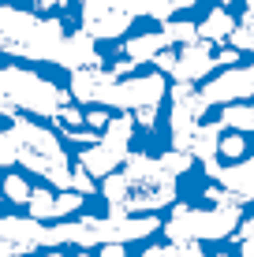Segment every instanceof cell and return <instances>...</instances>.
<instances>
[{
	"instance_id": "cell-1",
	"label": "cell",
	"mask_w": 254,
	"mask_h": 257,
	"mask_svg": "<svg viewBox=\"0 0 254 257\" xmlns=\"http://www.w3.org/2000/svg\"><path fill=\"white\" fill-rule=\"evenodd\" d=\"M176 198V175L161 164V157L127 153L124 172L105 175V201L112 216L127 212H153Z\"/></svg>"
},
{
	"instance_id": "cell-2",
	"label": "cell",
	"mask_w": 254,
	"mask_h": 257,
	"mask_svg": "<svg viewBox=\"0 0 254 257\" xmlns=\"http://www.w3.org/2000/svg\"><path fill=\"white\" fill-rule=\"evenodd\" d=\"M67 30L60 26V19H45V15H30L19 8H0V52L8 56H23V60H52L64 45Z\"/></svg>"
},
{
	"instance_id": "cell-3",
	"label": "cell",
	"mask_w": 254,
	"mask_h": 257,
	"mask_svg": "<svg viewBox=\"0 0 254 257\" xmlns=\"http://www.w3.org/2000/svg\"><path fill=\"white\" fill-rule=\"evenodd\" d=\"M12 131H15V157H19V164H26L34 175L49 179L60 190L71 187V164H67V153L60 149L52 131H45L41 123L19 119V116H12Z\"/></svg>"
},
{
	"instance_id": "cell-4",
	"label": "cell",
	"mask_w": 254,
	"mask_h": 257,
	"mask_svg": "<svg viewBox=\"0 0 254 257\" xmlns=\"http://www.w3.org/2000/svg\"><path fill=\"white\" fill-rule=\"evenodd\" d=\"M161 227V220L157 216H135V212H127V216H82L75 220V224H56L49 227V242L45 246H56V242H78V246H101V242H131V238H142Z\"/></svg>"
},
{
	"instance_id": "cell-5",
	"label": "cell",
	"mask_w": 254,
	"mask_h": 257,
	"mask_svg": "<svg viewBox=\"0 0 254 257\" xmlns=\"http://www.w3.org/2000/svg\"><path fill=\"white\" fill-rule=\"evenodd\" d=\"M0 93L23 112H34V116H56L60 108L67 104V97L60 86L45 82L41 75L23 67H0Z\"/></svg>"
},
{
	"instance_id": "cell-6",
	"label": "cell",
	"mask_w": 254,
	"mask_h": 257,
	"mask_svg": "<svg viewBox=\"0 0 254 257\" xmlns=\"http://www.w3.org/2000/svg\"><path fill=\"white\" fill-rule=\"evenodd\" d=\"M239 227V205H213V209H191L176 205L172 220L164 224L168 238H228Z\"/></svg>"
},
{
	"instance_id": "cell-7",
	"label": "cell",
	"mask_w": 254,
	"mask_h": 257,
	"mask_svg": "<svg viewBox=\"0 0 254 257\" xmlns=\"http://www.w3.org/2000/svg\"><path fill=\"white\" fill-rule=\"evenodd\" d=\"M131 131H135V119L131 116H116L105 123V135L101 142H90V146L78 153V164L98 179V175L116 172L120 164L127 161V146H131Z\"/></svg>"
},
{
	"instance_id": "cell-8",
	"label": "cell",
	"mask_w": 254,
	"mask_h": 257,
	"mask_svg": "<svg viewBox=\"0 0 254 257\" xmlns=\"http://www.w3.org/2000/svg\"><path fill=\"white\" fill-rule=\"evenodd\" d=\"M164 90H168L164 71H150V75H124V78H112V82L105 86V93H101L98 104H105V108L135 112V108H142V104H161Z\"/></svg>"
},
{
	"instance_id": "cell-9",
	"label": "cell",
	"mask_w": 254,
	"mask_h": 257,
	"mask_svg": "<svg viewBox=\"0 0 254 257\" xmlns=\"http://www.w3.org/2000/svg\"><path fill=\"white\" fill-rule=\"evenodd\" d=\"M209 108L202 90H195V82H183L176 78L172 86V146L176 149H191V138L198 131V119Z\"/></svg>"
},
{
	"instance_id": "cell-10",
	"label": "cell",
	"mask_w": 254,
	"mask_h": 257,
	"mask_svg": "<svg viewBox=\"0 0 254 257\" xmlns=\"http://www.w3.org/2000/svg\"><path fill=\"white\" fill-rule=\"evenodd\" d=\"M206 104H232V101H247L254 97V64L250 67H228L202 90Z\"/></svg>"
},
{
	"instance_id": "cell-11",
	"label": "cell",
	"mask_w": 254,
	"mask_h": 257,
	"mask_svg": "<svg viewBox=\"0 0 254 257\" xmlns=\"http://www.w3.org/2000/svg\"><path fill=\"white\" fill-rule=\"evenodd\" d=\"M202 164H206V175H213L221 187H228L232 194H239L243 201L254 198V157H250V161H239V164H228V168L217 161V157H209V161H202Z\"/></svg>"
},
{
	"instance_id": "cell-12",
	"label": "cell",
	"mask_w": 254,
	"mask_h": 257,
	"mask_svg": "<svg viewBox=\"0 0 254 257\" xmlns=\"http://www.w3.org/2000/svg\"><path fill=\"white\" fill-rule=\"evenodd\" d=\"M209 45H213V41H206V38L183 45V52L176 56V67H172V78H183V82H198V78H206L209 71L217 67V56L209 52Z\"/></svg>"
},
{
	"instance_id": "cell-13",
	"label": "cell",
	"mask_w": 254,
	"mask_h": 257,
	"mask_svg": "<svg viewBox=\"0 0 254 257\" xmlns=\"http://www.w3.org/2000/svg\"><path fill=\"white\" fill-rule=\"evenodd\" d=\"M0 238H12L23 250H38L49 242V227L38 216H0Z\"/></svg>"
},
{
	"instance_id": "cell-14",
	"label": "cell",
	"mask_w": 254,
	"mask_h": 257,
	"mask_svg": "<svg viewBox=\"0 0 254 257\" xmlns=\"http://www.w3.org/2000/svg\"><path fill=\"white\" fill-rule=\"evenodd\" d=\"M56 64L60 67H67V71H78V67H98L101 64V56H98V49H94V38L90 34H67L64 38V45H60L56 52Z\"/></svg>"
},
{
	"instance_id": "cell-15",
	"label": "cell",
	"mask_w": 254,
	"mask_h": 257,
	"mask_svg": "<svg viewBox=\"0 0 254 257\" xmlns=\"http://www.w3.org/2000/svg\"><path fill=\"white\" fill-rule=\"evenodd\" d=\"M172 45V38H168V30H157V34H138V38H131L127 41V56L135 60V64H150V60L157 56L161 49H168Z\"/></svg>"
},
{
	"instance_id": "cell-16",
	"label": "cell",
	"mask_w": 254,
	"mask_h": 257,
	"mask_svg": "<svg viewBox=\"0 0 254 257\" xmlns=\"http://www.w3.org/2000/svg\"><path fill=\"white\" fill-rule=\"evenodd\" d=\"M221 135H224V123H198L195 138H191V153H195L198 161L221 157Z\"/></svg>"
},
{
	"instance_id": "cell-17",
	"label": "cell",
	"mask_w": 254,
	"mask_h": 257,
	"mask_svg": "<svg viewBox=\"0 0 254 257\" xmlns=\"http://www.w3.org/2000/svg\"><path fill=\"white\" fill-rule=\"evenodd\" d=\"M135 12H116V15H105V19H94V23H82V30L90 38H120V34L131 26Z\"/></svg>"
},
{
	"instance_id": "cell-18",
	"label": "cell",
	"mask_w": 254,
	"mask_h": 257,
	"mask_svg": "<svg viewBox=\"0 0 254 257\" xmlns=\"http://www.w3.org/2000/svg\"><path fill=\"white\" fill-rule=\"evenodd\" d=\"M232 30H235V19H232L228 12H224V8L209 12V15H206V23L198 26V34H202L206 41H213V45H217V41H228V34H232Z\"/></svg>"
},
{
	"instance_id": "cell-19",
	"label": "cell",
	"mask_w": 254,
	"mask_h": 257,
	"mask_svg": "<svg viewBox=\"0 0 254 257\" xmlns=\"http://www.w3.org/2000/svg\"><path fill=\"white\" fill-rule=\"evenodd\" d=\"M221 123L224 131H254V104H239V101L224 104Z\"/></svg>"
},
{
	"instance_id": "cell-20",
	"label": "cell",
	"mask_w": 254,
	"mask_h": 257,
	"mask_svg": "<svg viewBox=\"0 0 254 257\" xmlns=\"http://www.w3.org/2000/svg\"><path fill=\"white\" fill-rule=\"evenodd\" d=\"M202 253V246H198V238H172L168 246H150L146 257H198Z\"/></svg>"
},
{
	"instance_id": "cell-21",
	"label": "cell",
	"mask_w": 254,
	"mask_h": 257,
	"mask_svg": "<svg viewBox=\"0 0 254 257\" xmlns=\"http://www.w3.org/2000/svg\"><path fill=\"white\" fill-rule=\"evenodd\" d=\"M116 12H135V8H131V0H86V8H82V23L105 19V15H116Z\"/></svg>"
},
{
	"instance_id": "cell-22",
	"label": "cell",
	"mask_w": 254,
	"mask_h": 257,
	"mask_svg": "<svg viewBox=\"0 0 254 257\" xmlns=\"http://www.w3.org/2000/svg\"><path fill=\"white\" fill-rule=\"evenodd\" d=\"M228 41L235 49H250L254 52V12H250V8H247V15L235 23V30L228 34Z\"/></svg>"
},
{
	"instance_id": "cell-23",
	"label": "cell",
	"mask_w": 254,
	"mask_h": 257,
	"mask_svg": "<svg viewBox=\"0 0 254 257\" xmlns=\"http://www.w3.org/2000/svg\"><path fill=\"white\" fill-rule=\"evenodd\" d=\"M30 216H38V220H49V216H56V198H52L49 190H30Z\"/></svg>"
},
{
	"instance_id": "cell-24",
	"label": "cell",
	"mask_w": 254,
	"mask_h": 257,
	"mask_svg": "<svg viewBox=\"0 0 254 257\" xmlns=\"http://www.w3.org/2000/svg\"><path fill=\"white\" fill-rule=\"evenodd\" d=\"M4 198L12 201V205H26V201H30V183H26L23 175H8L4 179Z\"/></svg>"
},
{
	"instance_id": "cell-25",
	"label": "cell",
	"mask_w": 254,
	"mask_h": 257,
	"mask_svg": "<svg viewBox=\"0 0 254 257\" xmlns=\"http://www.w3.org/2000/svg\"><path fill=\"white\" fill-rule=\"evenodd\" d=\"M164 30H168L172 45H191V41H198V38H202L195 23H164Z\"/></svg>"
},
{
	"instance_id": "cell-26",
	"label": "cell",
	"mask_w": 254,
	"mask_h": 257,
	"mask_svg": "<svg viewBox=\"0 0 254 257\" xmlns=\"http://www.w3.org/2000/svg\"><path fill=\"white\" fill-rule=\"evenodd\" d=\"M161 164L168 168L172 175H183L191 164H195V153H191V149H172V153H164V157H161Z\"/></svg>"
},
{
	"instance_id": "cell-27",
	"label": "cell",
	"mask_w": 254,
	"mask_h": 257,
	"mask_svg": "<svg viewBox=\"0 0 254 257\" xmlns=\"http://www.w3.org/2000/svg\"><path fill=\"white\" fill-rule=\"evenodd\" d=\"M82 198L86 194H78V190H60L56 194V216H71V212H78V205H82Z\"/></svg>"
},
{
	"instance_id": "cell-28",
	"label": "cell",
	"mask_w": 254,
	"mask_h": 257,
	"mask_svg": "<svg viewBox=\"0 0 254 257\" xmlns=\"http://www.w3.org/2000/svg\"><path fill=\"white\" fill-rule=\"evenodd\" d=\"M239 153H247V142H243V131H235V135H228V138L221 135V157H232V161H239Z\"/></svg>"
},
{
	"instance_id": "cell-29",
	"label": "cell",
	"mask_w": 254,
	"mask_h": 257,
	"mask_svg": "<svg viewBox=\"0 0 254 257\" xmlns=\"http://www.w3.org/2000/svg\"><path fill=\"white\" fill-rule=\"evenodd\" d=\"M15 161H19V157H15V131L8 127V131H0V168H8Z\"/></svg>"
},
{
	"instance_id": "cell-30",
	"label": "cell",
	"mask_w": 254,
	"mask_h": 257,
	"mask_svg": "<svg viewBox=\"0 0 254 257\" xmlns=\"http://www.w3.org/2000/svg\"><path fill=\"white\" fill-rule=\"evenodd\" d=\"M71 190H78V194H94V175L86 172L82 164L71 168Z\"/></svg>"
},
{
	"instance_id": "cell-31",
	"label": "cell",
	"mask_w": 254,
	"mask_h": 257,
	"mask_svg": "<svg viewBox=\"0 0 254 257\" xmlns=\"http://www.w3.org/2000/svg\"><path fill=\"white\" fill-rule=\"evenodd\" d=\"M150 64H157V71H164V75H172V67H176V52L161 49V52H157V56L150 60Z\"/></svg>"
},
{
	"instance_id": "cell-32",
	"label": "cell",
	"mask_w": 254,
	"mask_h": 257,
	"mask_svg": "<svg viewBox=\"0 0 254 257\" xmlns=\"http://www.w3.org/2000/svg\"><path fill=\"white\" fill-rule=\"evenodd\" d=\"M86 123H90L94 131H105V123H109V112H105V104H98V108L86 112Z\"/></svg>"
},
{
	"instance_id": "cell-33",
	"label": "cell",
	"mask_w": 254,
	"mask_h": 257,
	"mask_svg": "<svg viewBox=\"0 0 254 257\" xmlns=\"http://www.w3.org/2000/svg\"><path fill=\"white\" fill-rule=\"evenodd\" d=\"M153 119H157V104H142V108H135V123L153 127Z\"/></svg>"
},
{
	"instance_id": "cell-34",
	"label": "cell",
	"mask_w": 254,
	"mask_h": 257,
	"mask_svg": "<svg viewBox=\"0 0 254 257\" xmlns=\"http://www.w3.org/2000/svg\"><path fill=\"white\" fill-rule=\"evenodd\" d=\"M56 119H64V127H78V123H86V116H82V112L67 108V104H64L60 112H56Z\"/></svg>"
},
{
	"instance_id": "cell-35",
	"label": "cell",
	"mask_w": 254,
	"mask_h": 257,
	"mask_svg": "<svg viewBox=\"0 0 254 257\" xmlns=\"http://www.w3.org/2000/svg\"><path fill=\"white\" fill-rule=\"evenodd\" d=\"M15 253H26L19 242H12V238H0V257H15Z\"/></svg>"
},
{
	"instance_id": "cell-36",
	"label": "cell",
	"mask_w": 254,
	"mask_h": 257,
	"mask_svg": "<svg viewBox=\"0 0 254 257\" xmlns=\"http://www.w3.org/2000/svg\"><path fill=\"white\" fill-rule=\"evenodd\" d=\"M131 71H135V60H116V64H112V75H116V78H124V75H131Z\"/></svg>"
},
{
	"instance_id": "cell-37",
	"label": "cell",
	"mask_w": 254,
	"mask_h": 257,
	"mask_svg": "<svg viewBox=\"0 0 254 257\" xmlns=\"http://www.w3.org/2000/svg\"><path fill=\"white\" fill-rule=\"evenodd\" d=\"M101 253H105V257H124V242H105Z\"/></svg>"
},
{
	"instance_id": "cell-38",
	"label": "cell",
	"mask_w": 254,
	"mask_h": 257,
	"mask_svg": "<svg viewBox=\"0 0 254 257\" xmlns=\"http://www.w3.org/2000/svg\"><path fill=\"white\" fill-rule=\"evenodd\" d=\"M239 253H243V257H254V235L239 238Z\"/></svg>"
},
{
	"instance_id": "cell-39",
	"label": "cell",
	"mask_w": 254,
	"mask_h": 257,
	"mask_svg": "<svg viewBox=\"0 0 254 257\" xmlns=\"http://www.w3.org/2000/svg\"><path fill=\"white\" fill-rule=\"evenodd\" d=\"M235 235H239V238H247V235H254V220H247V224H239V227H235Z\"/></svg>"
},
{
	"instance_id": "cell-40",
	"label": "cell",
	"mask_w": 254,
	"mask_h": 257,
	"mask_svg": "<svg viewBox=\"0 0 254 257\" xmlns=\"http://www.w3.org/2000/svg\"><path fill=\"white\" fill-rule=\"evenodd\" d=\"M198 0H176V8H195Z\"/></svg>"
},
{
	"instance_id": "cell-41",
	"label": "cell",
	"mask_w": 254,
	"mask_h": 257,
	"mask_svg": "<svg viewBox=\"0 0 254 257\" xmlns=\"http://www.w3.org/2000/svg\"><path fill=\"white\" fill-rule=\"evenodd\" d=\"M247 8H250V12H254V0H247Z\"/></svg>"
}]
</instances>
